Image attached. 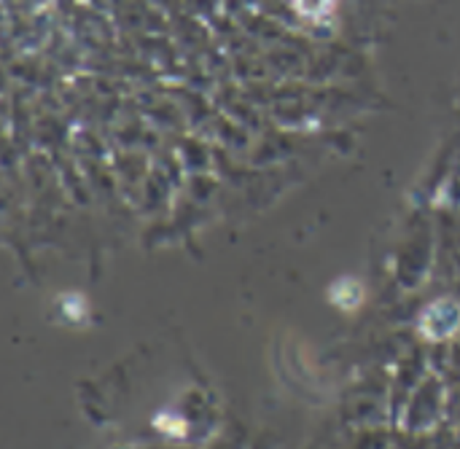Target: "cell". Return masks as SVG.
I'll return each instance as SVG.
<instances>
[{"label":"cell","instance_id":"1","mask_svg":"<svg viewBox=\"0 0 460 449\" xmlns=\"http://www.w3.org/2000/svg\"><path fill=\"white\" fill-rule=\"evenodd\" d=\"M331 6V0H296V9L307 17H320Z\"/></svg>","mask_w":460,"mask_h":449}]
</instances>
